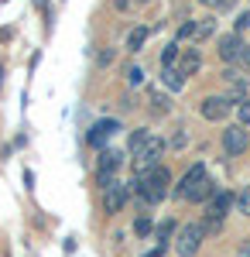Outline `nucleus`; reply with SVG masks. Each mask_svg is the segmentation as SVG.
I'll use <instances>...</instances> for the list:
<instances>
[{"mask_svg": "<svg viewBox=\"0 0 250 257\" xmlns=\"http://www.w3.org/2000/svg\"><path fill=\"white\" fill-rule=\"evenodd\" d=\"M134 185V192L148 206H154V202H161V199L168 196V185H172V175H168V168L165 165H158V168H151L148 175H137V182H131Z\"/></svg>", "mask_w": 250, "mask_h": 257, "instance_id": "f257e3e1", "label": "nucleus"}, {"mask_svg": "<svg viewBox=\"0 0 250 257\" xmlns=\"http://www.w3.org/2000/svg\"><path fill=\"white\" fill-rule=\"evenodd\" d=\"M161 155H165V141L151 134V138H148L134 151V172H137V175H148L151 168H158V165H161Z\"/></svg>", "mask_w": 250, "mask_h": 257, "instance_id": "f03ea898", "label": "nucleus"}, {"mask_svg": "<svg viewBox=\"0 0 250 257\" xmlns=\"http://www.w3.org/2000/svg\"><path fill=\"white\" fill-rule=\"evenodd\" d=\"M202 237H206V226H202V223L182 226L178 237H175V254L178 257H195V250L202 247Z\"/></svg>", "mask_w": 250, "mask_h": 257, "instance_id": "7ed1b4c3", "label": "nucleus"}, {"mask_svg": "<svg viewBox=\"0 0 250 257\" xmlns=\"http://www.w3.org/2000/svg\"><path fill=\"white\" fill-rule=\"evenodd\" d=\"M230 206H233V196L226 192V189L209 199V209H206V233H216V230L223 226V216L230 213Z\"/></svg>", "mask_w": 250, "mask_h": 257, "instance_id": "20e7f679", "label": "nucleus"}, {"mask_svg": "<svg viewBox=\"0 0 250 257\" xmlns=\"http://www.w3.org/2000/svg\"><path fill=\"white\" fill-rule=\"evenodd\" d=\"M127 196H131V189H127V185H120L116 178H110V182H103V209H106L110 216L123 209V202H127Z\"/></svg>", "mask_w": 250, "mask_h": 257, "instance_id": "39448f33", "label": "nucleus"}, {"mask_svg": "<svg viewBox=\"0 0 250 257\" xmlns=\"http://www.w3.org/2000/svg\"><path fill=\"white\" fill-rule=\"evenodd\" d=\"M247 144H250V138H247V131H243V123L223 131V151H226V155H243Z\"/></svg>", "mask_w": 250, "mask_h": 257, "instance_id": "423d86ee", "label": "nucleus"}, {"mask_svg": "<svg viewBox=\"0 0 250 257\" xmlns=\"http://www.w3.org/2000/svg\"><path fill=\"white\" fill-rule=\"evenodd\" d=\"M206 165H192V168H189V172H185V178H182V182H178V189H175V196L178 199H189L195 192V189H199V185H202V182H206Z\"/></svg>", "mask_w": 250, "mask_h": 257, "instance_id": "0eeeda50", "label": "nucleus"}, {"mask_svg": "<svg viewBox=\"0 0 250 257\" xmlns=\"http://www.w3.org/2000/svg\"><path fill=\"white\" fill-rule=\"evenodd\" d=\"M230 110H233L230 96H206V99H202V106H199V113H202L206 120H223Z\"/></svg>", "mask_w": 250, "mask_h": 257, "instance_id": "6e6552de", "label": "nucleus"}, {"mask_svg": "<svg viewBox=\"0 0 250 257\" xmlns=\"http://www.w3.org/2000/svg\"><path fill=\"white\" fill-rule=\"evenodd\" d=\"M116 131H120V123H116V120H96V123L89 127V134H86V141H89L93 148H103V144H106V141L113 138Z\"/></svg>", "mask_w": 250, "mask_h": 257, "instance_id": "1a4fd4ad", "label": "nucleus"}, {"mask_svg": "<svg viewBox=\"0 0 250 257\" xmlns=\"http://www.w3.org/2000/svg\"><path fill=\"white\" fill-rule=\"evenodd\" d=\"M243 41H240V35L233 31V35H223L219 38V59L223 62H240V55H243Z\"/></svg>", "mask_w": 250, "mask_h": 257, "instance_id": "9d476101", "label": "nucleus"}, {"mask_svg": "<svg viewBox=\"0 0 250 257\" xmlns=\"http://www.w3.org/2000/svg\"><path fill=\"white\" fill-rule=\"evenodd\" d=\"M96 168H99V182H110L113 178V172L120 168V155L116 151H99V161H96Z\"/></svg>", "mask_w": 250, "mask_h": 257, "instance_id": "9b49d317", "label": "nucleus"}, {"mask_svg": "<svg viewBox=\"0 0 250 257\" xmlns=\"http://www.w3.org/2000/svg\"><path fill=\"white\" fill-rule=\"evenodd\" d=\"M199 65H202V55H199V48H189V52H182V59H178V72L182 76H195L199 72Z\"/></svg>", "mask_w": 250, "mask_h": 257, "instance_id": "f8f14e48", "label": "nucleus"}, {"mask_svg": "<svg viewBox=\"0 0 250 257\" xmlns=\"http://www.w3.org/2000/svg\"><path fill=\"white\" fill-rule=\"evenodd\" d=\"M161 82H165L172 93H182V89H185V76H182L178 69H161Z\"/></svg>", "mask_w": 250, "mask_h": 257, "instance_id": "ddd939ff", "label": "nucleus"}, {"mask_svg": "<svg viewBox=\"0 0 250 257\" xmlns=\"http://www.w3.org/2000/svg\"><path fill=\"white\" fill-rule=\"evenodd\" d=\"M148 35H151L148 28H134V31L127 35V52H141V48H144V41H148Z\"/></svg>", "mask_w": 250, "mask_h": 257, "instance_id": "4468645a", "label": "nucleus"}, {"mask_svg": "<svg viewBox=\"0 0 250 257\" xmlns=\"http://www.w3.org/2000/svg\"><path fill=\"white\" fill-rule=\"evenodd\" d=\"M212 31H216V21H195V35H192V41H206L212 35Z\"/></svg>", "mask_w": 250, "mask_h": 257, "instance_id": "2eb2a0df", "label": "nucleus"}, {"mask_svg": "<svg viewBox=\"0 0 250 257\" xmlns=\"http://www.w3.org/2000/svg\"><path fill=\"white\" fill-rule=\"evenodd\" d=\"M182 59V52H178V45H168L165 52H161V69H175V62Z\"/></svg>", "mask_w": 250, "mask_h": 257, "instance_id": "dca6fc26", "label": "nucleus"}, {"mask_svg": "<svg viewBox=\"0 0 250 257\" xmlns=\"http://www.w3.org/2000/svg\"><path fill=\"white\" fill-rule=\"evenodd\" d=\"M151 110L154 113H168L172 110V99L165 96V93H151Z\"/></svg>", "mask_w": 250, "mask_h": 257, "instance_id": "f3484780", "label": "nucleus"}, {"mask_svg": "<svg viewBox=\"0 0 250 257\" xmlns=\"http://www.w3.org/2000/svg\"><path fill=\"white\" fill-rule=\"evenodd\" d=\"M172 233H175V223H172V219H168V223H161V226H158V247H168Z\"/></svg>", "mask_w": 250, "mask_h": 257, "instance_id": "a211bd4d", "label": "nucleus"}, {"mask_svg": "<svg viewBox=\"0 0 250 257\" xmlns=\"http://www.w3.org/2000/svg\"><path fill=\"white\" fill-rule=\"evenodd\" d=\"M236 117H240V123H243V127H250V96L236 103Z\"/></svg>", "mask_w": 250, "mask_h": 257, "instance_id": "6ab92c4d", "label": "nucleus"}, {"mask_svg": "<svg viewBox=\"0 0 250 257\" xmlns=\"http://www.w3.org/2000/svg\"><path fill=\"white\" fill-rule=\"evenodd\" d=\"M236 206H240V213H243V216H250V185L236 196Z\"/></svg>", "mask_w": 250, "mask_h": 257, "instance_id": "aec40b11", "label": "nucleus"}, {"mask_svg": "<svg viewBox=\"0 0 250 257\" xmlns=\"http://www.w3.org/2000/svg\"><path fill=\"white\" fill-rule=\"evenodd\" d=\"M148 138H151L148 131H134V134H131V141H127V144H131V151H137V148H141V144H144Z\"/></svg>", "mask_w": 250, "mask_h": 257, "instance_id": "412c9836", "label": "nucleus"}, {"mask_svg": "<svg viewBox=\"0 0 250 257\" xmlns=\"http://www.w3.org/2000/svg\"><path fill=\"white\" fill-rule=\"evenodd\" d=\"M127 82H131V86H141V82H144V72H141L137 65H131V69H127Z\"/></svg>", "mask_w": 250, "mask_h": 257, "instance_id": "4be33fe9", "label": "nucleus"}, {"mask_svg": "<svg viewBox=\"0 0 250 257\" xmlns=\"http://www.w3.org/2000/svg\"><path fill=\"white\" fill-rule=\"evenodd\" d=\"M247 28H250V11H243V14L236 18V35H243Z\"/></svg>", "mask_w": 250, "mask_h": 257, "instance_id": "5701e85b", "label": "nucleus"}, {"mask_svg": "<svg viewBox=\"0 0 250 257\" xmlns=\"http://www.w3.org/2000/svg\"><path fill=\"white\" fill-rule=\"evenodd\" d=\"M199 4H206V7H212V11H226L233 0H199Z\"/></svg>", "mask_w": 250, "mask_h": 257, "instance_id": "b1692460", "label": "nucleus"}, {"mask_svg": "<svg viewBox=\"0 0 250 257\" xmlns=\"http://www.w3.org/2000/svg\"><path fill=\"white\" fill-rule=\"evenodd\" d=\"M134 230L141 233V237H144V233H151V219H148V216H141V219L134 223Z\"/></svg>", "mask_w": 250, "mask_h": 257, "instance_id": "393cba45", "label": "nucleus"}, {"mask_svg": "<svg viewBox=\"0 0 250 257\" xmlns=\"http://www.w3.org/2000/svg\"><path fill=\"white\" fill-rule=\"evenodd\" d=\"M96 62H99V65H110V62H113V52H110V48H106V52H99Z\"/></svg>", "mask_w": 250, "mask_h": 257, "instance_id": "a878e982", "label": "nucleus"}, {"mask_svg": "<svg viewBox=\"0 0 250 257\" xmlns=\"http://www.w3.org/2000/svg\"><path fill=\"white\" fill-rule=\"evenodd\" d=\"M236 257H250V240H243V243L236 247Z\"/></svg>", "mask_w": 250, "mask_h": 257, "instance_id": "bb28decb", "label": "nucleus"}, {"mask_svg": "<svg viewBox=\"0 0 250 257\" xmlns=\"http://www.w3.org/2000/svg\"><path fill=\"white\" fill-rule=\"evenodd\" d=\"M185 141H189V138H185V131H178V134H175V138H172V144H175V148H182Z\"/></svg>", "mask_w": 250, "mask_h": 257, "instance_id": "cd10ccee", "label": "nucleus"}, {"mask_svg": "<svg viewBox=\"0 0 250 257\" xmlns=\"http://www.w3.org/2000/svg\"><path fill=\"white\" fill-rule=\"evenodd\" d=\"M240 65H247V69H250V45L243 48V55H240Z\"/></svg>", "mask_w": 250, "mask_h": 257, "instance_id": "c85d7f7f", "label": "nucleus"}, {"mask_svg": "<svg viewBox=\"0 0 250 257\" xmlns=\"http://www.w3.org/2000/svg\"><path fill=\"white\" fill-rule=\"evenodd\" d=\"M113 7H116V11H127V7H131V0H113Z\"/></svg>", "mask_w": 250, "mask_h": 257, "instance_id": "c756f323", "label": "nucleus"}, {"mask_svg": "<svg viewBox=\"0 0 250 257\" xmlns=\"http://www.w3.org/2000/svg\"><path fill=\"white\" fill-rule=\"evenodd\" d=\"M144 257H165V247H154L151 254H144Z\"/></svg>", "mask_w": 250, "mask_h": 257, "instance_id": "7c9ffc66", "label": "nucleus"}]
</instances>
